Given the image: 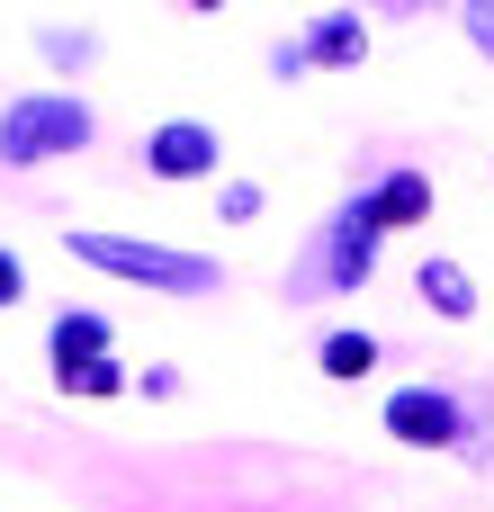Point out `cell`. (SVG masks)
<instances>
[{"mask_svg":"<svg viewBox=\"0 0 494 512\" xmlns=\"http://www.w3.org/2000/svg\"><path fill=\"white\" fill-rule=\"evenodd\" d=\"M378 9H387V18H405V9H423V0H378Z\"/></svg>","mask_w":494,"mask_h":512,"instance_id":"cell-17","label":"cell"},{"mask_svg":"<svg viewBox=\"0 0 494 512\" xmlns=\"http://www.w3.org/2000/svg\"><path fill=\"white\" fill-rule=\"evenodd\" d=\"M216 162H225V144H216V126H198V117H171V126L144 135V171H153V180H207Z\"/></svg>","mask_w":494,"mask_h":512,"instance_id":"cell-5","label":"cell"},{"mask_svg":"<svg viewBox=\"0 0 494 512\" xmlns=\"http://www.w3.org/2000/svg\"><path fill=\"white\" fill-rule=\"evenodd\" d=\"M45 360H54V378H63V369H81V360H108V324H99V315H81V306H72V315H54V324H45Z\"/></svg>","mask_w":494,"mask_h":512,"instance_id":"cell-8","label":"cell"},{"mask_svg":"<svg viewBox=\"0 0 494 512\" xmlns=\"http://www.w3.org/2000/svg\"><path fill=\"white\" fill-rule=\"evenodd\" d=\"M261 216V180H225V225H252Z\"/></svg>","mask_w":494,"mask_h":512,"instance_id":"cell-14","label":"cell"},{"mask_svg":"<svg viewBox=\"0 0 494 512\" xmlns=\"http://www.w3.org/2000/svg\"><path fill=\"white\" fill-rule=\"evenodd\" d=\"M360 198H369L378 234H387V225H423V216H432V180H423V171H387V180H378V189H360Z\"/></svg>","mask_w":494,"mask_h":512,"instance_id":"cell-7","label":"cell"},{"mask_svg":"<svg viewBox=\"0 0 494 512\" xmlns=\"http://www.w3.org/2000/svg\"><path fill=\"white\" fill-rule=\"evenodd\" d=\"M387 432L405 450H477V432H468V414H459L450 387H396L387 396Z\"/></svg>","mask_w":494,"mask_h":512,"instance_id":"cell-4","label":"cell"},{"mask_svg":"<svg viewBox=\"0 0 494 512\" xmlns=\"http://www.w3.org/2000/svg\"><path fill=\"white\" fill-rule=\"evenodd\" d=\"M99 135L90 99L81 90H27L0 108V171H36V162H63Z\"/></svg>","mask_w":494,"mask_h":512,"instance_id":"cell-1","label":"cell"},{"mask_svg":"<svg viewBox=\"0 0 494 512\" xmlns=\"http://www.w3.org/2000/svg\"><path fill=\"white\" fill-rule=\"evenodd\" d=\"M297 45H306V72H315V63H324V72H351V63L369 54V27H360V9H324Z\"/></svg>","mask_w":494,"mask_h":512,"instance_id":"cell-6","label":"cell"},{"mask_svg":"<svg viewBox=\"0 0 494 512\" xmlns=\"http://www.w3.org/2000/svg\"><path fill=\"white\" fill-rule=\"evenodd\" d=\"M72 261L108 270V279H135V288H171V297H216L225 270L207 252H171V243H135V234H63Z\"/></svg>","mask_w":494,"mask_h":512,"instance_id":"cell-2","label":"cell"},{"mask_svg":"<svg viewBox=\"0 0 494 512\" xmlns=\"http://www.w3.org/2000/svg\"><path fill=\"white\" fill-rule=\"evenodd\" d=\"M18 297H27V261L0 243V306H18Z\"/></svg>","mask_w":494,"mask_h":512,"instance_id":"cell-15","label":"cell"},{"mask_svg":"<svg viewBox=\"0 0 494 512\" xmlns=\"http://www.w3.org/2000/svg\"><path fill=\"white\" fill-rule=\"evenodd\" d=\"M315 369H324V378H369V369H378V342H369V333H324Z\"/></svg>","mask_w":494,"mask_h":512,"instance_id":"cell-11","label":"cell"},{"mask_svg":"<svg viewBox=\"0 0 494 512\" xmlns=\"http://www.w3.org/2000/svg\"><path fill=\"white\" fill-rule=\"evenodd\" d=\"M189 9H225V0H189Z\"/></svg>","mask_w":494,"mask_h":512,"instance_id":"cell-18","label":"cell"},{"mask_svg":"<svg viewBox=\"0 0 494 512\" xmlns=\"http://www.w3.org/2000/svg\"><path fill=\"white\" fill-rule=\"evenodd\" d=\"M459 27H468V45L494 63V0H459Z\"/></svg>","mask_w":494,"mask_h":512,"instance_id":"cell-13","label":"cell"},{"mask_svg":"<svg viewBox=\"0 0 494 512\" xmlns=\"http://www.w3.org/2000/svg\"><path fill=\"white\" fill-rule=\"evenodd\" d=\"M378 216H369V198H342L333 207V225L306 243V261L288 270V306L297 297H315V288H333V297H351V288H369V270H378Z\"/></svg>","mask_w":494,"mask_h":512,"instance_id":"cell-3","label":"cell"},{"mask_svg":"<svg viewBox=\"0 0 494 512\" xmlns=\"http://www.w3.org/2000/svg\"><path fill=\"white\" fill-rule=\"evenodd\" d=\"M36 54H45L54 72H90V63H99V36H90V27H36Z\"/></svg>","mask_w":494,"mask_h":512,"instance_id":"cell-10","label":"cell"},{"mask_svg":"<svg viewBox=\"0 0 494 512\" xmlns=\"http://www.w3.org/2000/svg\"><path fill=\"white\" fill-rule=\"evenodd\" d=\"M414 288H423V306H432V315H450V324H468V315H477V279H468L459 261H441V252L423 261V279H414Z\"/></svg>","mask_w":494,"mask_h":512,"instance_id":"cell-9","label":"cell"},{"mask_svg":"<svg viewBox=\"0 0 494 512\" xmlns=\"http://www.w3.org/2000/svg\"><path fill=\"white\" fill-rule=\"evenodd\" d=\"M54 387H63V396H117V387H126V369H117V360H81V369H63Z\"/></svg>","mask_w":494,"mask_h":512,"instance_id":"cell-12","label":"cell"},{"mask_svg":"<svg viewBox=\"0 0 494 512\" xmlns=\"http://www.w3.org/2000/svg\"><path fill=\"white\" fill-rule=\"evenodd\" d=\"M270 72H279V81H297V72H306V45H288V36H279V45H270Z\"/></svg>","mask_w":494,"mask_h":512,"instance_id":"cell-16","label":"cell"}]
</instances>
